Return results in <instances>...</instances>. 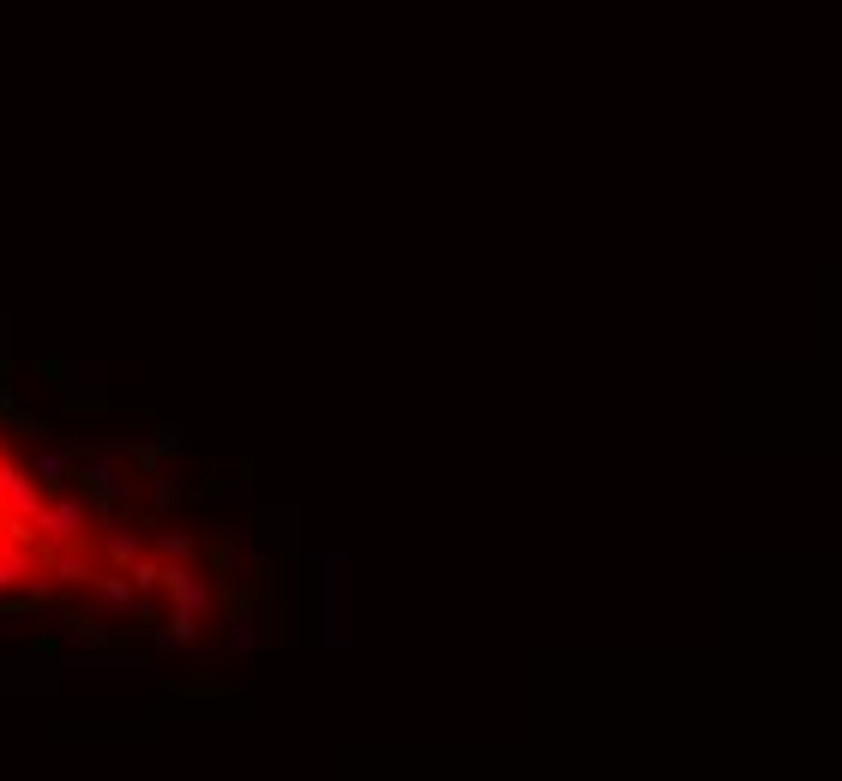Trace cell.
I'll return each instance as SVG.
<instances>
[]
</instances>
